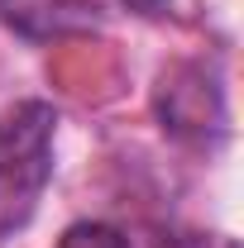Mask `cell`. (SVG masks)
<instances>
[{
  "instance_id": "cell-1",
  "label": "cell",
  "mask_w": 244,
  "mask_h": 248,
  "mask_svg": "<svg viewBox=\"0 0 244 248\" xmlns=\"http://www.w3.org/2000/svg\"><path fill=\"white\" fill-rule=\"evenodd\" d=\"M58 110L48 100H19L0 110V234L24 229L53 177Z\"/></svg>"
},
{
  "instance_id": "cell-2",
  "label": "cell",
  "mask_w": 244,
  "mask_h": 248,
  "mask_svg": "<svg viewBox=\"0 0 244 248\" xmlns=\"http://www.w3.org/2000/svg\"><path fill=\"white\" fill-rule=\"evenodd\" d=\"M0 24L29 43H53L96 29V10L87 0H0Z\"/></svg>"
},
{
  "instance_id": "cell-3",
  "label": "cell",
  "mask_w": 244,
  "mask_h": 248,
  "mask_svg": "<svg viewBox=\"0 0 244 248\" xmlns=\"http://www.w3.org/2000/svg\"><path fill=\"white\" fill-rule=\"evenodd\" d=\"M58 248H129V239H124L115 224L87 219V224H72V229L58 239Z\"/></svg>"
},
{
  "instance_id": "cell-4",
  "label": "cell",
  "mask_w": 244,
  "mask_h": 248,
  "mask_svg": "<svg viewBox=\"0 0 244 248\" xmlns=\"http://www.w3.org/2000/svg\"><path fill=\"white\" fill-rule=\"evenodd\" d=\"M115 5H124V10H139V15H153L163 0H115Z\"/></svg>"
}]
</instances>
